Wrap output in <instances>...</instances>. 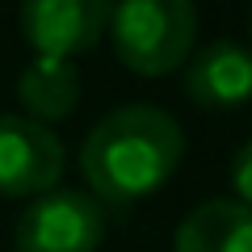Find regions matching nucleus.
Wrapping results in <instances>:
<instances>
[{"instance_id": "20e7f679", "label": "nucleus", "mask_w": 252, "mask_h": 252, "mask_svg": "<svg viewBox=\"0 0 252 252\" xmlns=\"http://www.w3.org/2000/svg\"><path fill=\"white\" fill-rule=\"evenodd\" d=\"M63 177V143L51 126L21 114H0V193L42 198Z\"/></svg>"}, {"instance_id": "0eeeda50", "label": "nucleus", "mask_w": 252, "mask_h": 252, "mask_svg": "<svg viewBox=\"0 0 252 252\" xmlns=\"http://www.w3.org/2000/svg\"><path fill=\"white\" fill-rule=\"evenodd\" d=\"M177 252H252V210L231 198L198 206L177 231Z\"/></svg>"}, {"instance_id": "423d86ee", "label": "nucleus", "mask_w": 252, "mask_h": 252, "mask_svg": "<svg viewBox=\"0 0 252 252\" xmlns=\"http://www.w3.org/2000/svg\"><path fill=\"white\" fill-rule=\"evenodd\" d=\"M189 97L206 109H240L252 101V51L240 42H210L185 67Z\"/></svg>"}, {"instance_id": "7ed1b4c3", "label": "nucleus", "mask_w": 252, "mask_h": 252, "mask_svg": "<svg viewBox=\"0 0 252 252\" xmlns=\"http://www.w3.org/2000/svg\"><path fill=\"white\" fill-rule=\"evenodd\" d=\"M105 235V210L93 193L51 189L17 219V252H97Z\"/></svg>"}, {"instance_id": "f03ea898", "label": "nucleus", "mask_w": 252, "mask_h": 252, "mask_svg": "<svg viewBox=\"0 0 252 252\" xmlns=\"http://www.w3.org/2000/svg\"><path fill=\"white\" fill-rule=\"evenodd\" d=\"M109 38L118 59L139 76H168L189 59L198 9L189 0H126L109 9Z\"/></svg>"}, {"instance_id": "1a4fd4ad", "label": "nucleus", "mask_w": 252, "mask_h": 252, "mask_svg": "<svg viewBox=\"0 0 252 252\" xmlns=\"http://www.w3.org/2000/svg\"><path fill=\"white\" fill-rule=\"evenodd\" d=\"M231 185L240 193V206L252 210V143H244L231 160Z\"/></svg>"}, {"instance_id": "39448f33", "label": "nucleus", "mask_w": 252, "mask_h": 252, "mask_svg": "<svg viewBox=\"0 0 252 252\" xmlns=\"http://www.w3.org/2000/svg\"><path fill=\"white\" fill-rule=\"evenodd\" d=\"M105 0H34L21 9V30L30 46L46 59H72V55L97 46V38L109 30Z\"/></svg>"}, {"instance_id": "6e6552de", "label": "nucleus", "mask_w": 252, "mask_h": 252, "mask_svg": "<svg viewBox=\"0 0 252 252\" xmlns=\"http://www.w3.org/2000/svg\"><path fill=\"white\" fill-rule=\"evenodd\" d=\"M17 97L26 105V114L34 122H55L67 118L80 101V72L72 67V59H46L38 55L17 80Z\"/></svg>"}, {"instance_id": "f257e3e1", "label": "nucleus", "mask_w": 252, "mask_h": 252, "mask_svg": "<svg viewBox=\"0 0 252 252\" xmlns=\"http://www.w3.org/2000/svg\"><path fill=\"white\" fill-rule=\"evenodd\" d=\"M185 139L172 114L156 105H126L105 114L80 147V168L93 198L135 206L177 172Z\"/></svg>"}]
</instances>
